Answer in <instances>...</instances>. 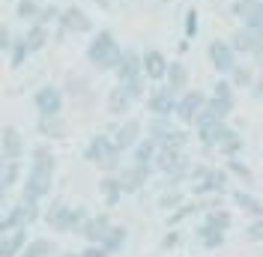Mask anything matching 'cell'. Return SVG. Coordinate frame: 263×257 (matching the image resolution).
Here are the masks:
<instances>
[{
  "instance_id": "cell-18",
  "label": "cell",
  "mask_w": 263,
  "mask_h": 257,
  "mask_svg": "<svg viewBox=\"0 0 263 257\" xmlns=\"http://www.w3.org/2000/svg\"><path fill=\"white\" fill-rule=\"evenodd\" d=\"M0 153L6 159H24V138L15 126H3L0 132Z\"/></svg>"
},
{
  "instance_id": "cell-26",
  "label": "cell",
  "mask_w": 263,
  "mask_h": 257,
  "mask_svg": "<svg viewBox=\"0 0 263 257\" xmlns=\"http://www.w3.org/2000/svg\"><path fill=\"white\" fill-rule=\"evenodd\" d=\"M233 204L242 209L248 218H260L263 215V200L257 197V194L246 192V189H236V192H233Z\"/></svg>"
},
{
  "instance_id": "cell-30",
  "label": "cell",
  "mask_w": 263,
  "mask_h": 257,
  "mask_svg": "<svg viewBox=\"0 0 263 257\" xmlns=\"http://www.w3.org/2000/svg\"><path fill=\"white\" fill-rule=\"evenodd\" d=\"M167 87L180 96V93H185V87H189V69L182 63H167Z\"/></svg>"
},
{
  "instance_id": "cell-36",
  "label": "cell",
  "mask_w": 263,
  "mask_h": 257,
  "mask_svg": "<svg viewBox=\"0 0 263 257\" xmlns=\"http://www.w3.org/2000/svg\"><path fill=\"white\" fill-rule=\"evenodd\" d=\"M185 200V192L182 189H164L162 194H159V209L162 212H171V209H177Z\"/></svg>"
},
{
  "instance_id": "cell-35",
  "label": "cell",
  "mask_w": 263,
  "mask_h": 257,
  "mask_svg": "<svg viewBox=\"0 0 263 257\" xmlns=\"http://www.w3.org/2000/svg\"><path fill=\"white\" fill-rule=\"evenodd\" d=\"M39 132H42L45 138H63L66 123L60 117H39Z\"/></svg>"
},
{
  "instance_id": "cell-10",
  "label": "cell",
  "mask_w": 263,
  "mask_h": 257,
  "mask_svg": "<svg viewBox=\"0 0 263 257\" xmlns=\"http://www.w3.org/2000/svg\"><path fill=\"white\" fill-rule=\"evenodd\" d=\"M33 108H36L39 117H60V114H63V93H60L57 87L45 84V87L36 90V96H33Z\"/></svg>"
},
{
  "instance_id": "cell-23",
  "label": "cell",
  "mask_w": 263,
  "mask_h": 257,
  "mask_svg": "<svg viewBox=\"0 0 263 257\" xmlns=\"http://www.w3.org/2000/svg\"><path fill=\"white\" fill-rule=\"evenodd\" d=\"M99 194H102L105 207H117L123 200V186H120L117 174H105V177L99 179Z\"/></svg>"
},
{
  "instance_id": "cell-15",
  "label": "cell",
  "mask_w": 263,
  "mask_h": 257,
  "mask_svg": "<svg viewBox=\"0 0 263 257\" xmlns=\"http://www.w3.org/2000/svg\"><path fill=\"white\" fill-rule=\"evenodd\" d=\"M177 93L171 90V87H159V90H153L147 99V108L153 117H174V111H177Z\"/></svg>"
},
{
  "instance_id": "cell-7",
  "label": "cell",
  "mask_w": 263,
  "mask_h": 257,
  "mask_svg": "<svg viewBox=\"0 0 263 257\" xmlns=\"http://www.w3.org/2000/svg\"><path fill=\"white\" fill-rule=\"evenodd\" d=\"M153 164H135V161H129V164H123L120 171H117V179H120V186H123V194H135L141 192L144 186L149 182V177H153Z\"/></svg>"
},
{
  "instance_id": "cell-52",
  "label": "cell",
  "mask_w": 263,
  "mask_h": 257,
  "mask_svg": "<svg viewBox=\"0 0 263 257\" xmlns=\"http://www.w3.org/2000/svg\"><path fill=\"white\" fill-rule=\"evenodd\" d=\"M239 3H251V0H239Z\"/></svg>"
},
{
  "instance_id": "cell-41",
  "label": "cell",
  "mask_w": 263,
  "mask_h": 257,
  "mask_svg": "<svg viewBox=\"0 0 263 257\" xmlns=\"http://www.w3.org/2000/svg\"><path fill=\"white\" fill-rule=\"evenodd\" d=\"M230 78H233V87H251V84H254L251 69H248V66H239V63H236L233 72H230Z\"/></svg>"
},
{
  "instance_id": "cell-29",
  "label": "cell",
  "mask_w": 263,
  "mask_h": 257,
  "mask_svg": "<svg viewBox=\"0 0 263 257\" xmlns=\"http://www.w3.org/2000/svg\"><path fill=\"white\" fill-rule=\"evenodd\" d=\"M239 15L246 21V27L263 30V0H251V3H239Z\"/></svg>"
},
{
  "instance_id": "cell-43",
  "label": "cell",
  "mask_w": 263,
  "mask_h": 257,
  "mask_svg": "<svg viewBox=\"0 0 263 257\" xmlns=\"http://www.w3.org/2000/svg\"><path fill=\"white\" fill-rule=\"evenodd\" d=\"M9 48H12V66H21V63H24V57L30 54L27 45H24V39H12V45H9Z\"/></svg>"
},
{
  "instance_id": "cell-49",
  "label": "cell",
  "mask_w": 263,
  "mask_h": 257,
  "mask_svg": "<svg viewBox=\"0 0 263 257\" xmlns=\"http://www.w3.org/2000/svg\"><path fill=\"white\" fill-rule=\"evenodd\" d=\"M57 257H81L78 251H57Z\"/></svg>"
},
{
  "instance_id": "cell-20",
  "label": "cell",
  "mask_w": 263,
  "mask_h": 257,
  "mask_svg": "<svg viewBox=\"0 0 263 257\" xmlns=\"http://www.w3.org/2000/svg\"><path fill=\"white\" fill-rule=\"evenodd\" d=\"M141 66H144V75L149 81H162L167 75V60H164L162 51H156V48H149L147 54H141Z\"/></svg>"
},
{
  "instance_id": "cell-46",
  "label": "cell",
  "mask_w": 263,
  "mask_h": 257,
  "mask_svg": "<svg viewBox=\"0 0 263 257\" xmlns=\"http://www.w3.org/2000/svg\"><path fill=\"white\" fill-rule=\"evenodd\" d=\"M195 33H197V12L195 9H189V12H185V36L192 39Z\"/></svg>"
},
{
  "instance_id": "cell-40",
  "label": "cell",
  "mask_w": 263,
  "mask_h": 257,
  "mask_svg": "<svg viewBox=\"0 0 263 257\" xmlns=\"http://www.w3.org/2000/svg\"><path fill=\"white\" fill-rule=\"evenodd\" d=\"M182 242V233H180V227H167V233L162 236V242H159V251H174L177 245Z\"/></svg>"
},
{
  "instance_id": "cell-37",
  "label": "cell",
  "mask_w": 263,
  "mask_h": 257,
  "mask_svg": "<svg viewBox=\"0 0 263 257\" xmlns=\"http://www.w3.org/2000/svg\"><path fill=\"white\" fill-rule=\"evenodd\" d=\"M185 144H189V132L185 128H171L167 135L162 138V144L159 146H174V150H185Z\"/></svg>"
},
{
  "instance_id": "cell-14",
  "label": "cell",
  "mask_w": 263,
  "mask_h": 257,
  "mask_svg": "<svg viewBox=\"0 0 263 257\" xmlns=\"http://www.w3.org/2000/svg\"><path fill=\"white\" fill-rule=\"evenodd\" d=\"M114 75L120 84H132V81L144 78V66H141V54L135 51H123L120 54V63L114 66Z\"/></svg>"
},
{
  "instance_id": "cell-44",
  "label": "cell",
  "mask_w": 263,
  "mask_h": 257,
  "mask_svg": "<svg viewBox=\"0 0 263 257\" xmlns=\"http://www.w3.org/2000/svg\"><path fill=\"white\" fill-rule=\"evenodd\" d=\"M78 254H81V257H111L105 248H102V245H99V242H87Z\"/></svg>"
},
{
  "instance_id": "cell-12",
  "label": "cell",
  "mask_w": 263,
  "mask_h": 257,
  "mask_svg": "<svg viewBox=\"0 0 263 257\" xmlns=\"http://www.w3.org/2000/svg\"><path fill=\"white\" fill-rule=\"evenodd\" d=\"M210 63L215 66V72L218 75H230L233 69H236V51H233V45H228V42H221V39H215V42H210Z\"/></svg>"
},
{
  "instance_id": "cell-22",
  "label": "cell",
  "mask_w": 263,
  "mask_h": 257,
  "mask_svg": "<svg viewBox=\"0 0 263 257\" xmlns=\"http://www.w3.org/2000/svg\"><path fill=\"white\" fill-rule=\"evenodd\" d=\"M27 227H15V230H9V233H3L0 236V254L3 257H18L21 254V248L27 245Z\"/></svg>"
},
{
  "instance_id": "cell-3",
  "label": "cell",
  "mask_w": 263,
  "mask_h": 257,
  "mask_svg": "<svg viewBox=\"0 0 263 257\" xmlns=\"http://www.w3.org/2000/svg\"><path fill=\"white\" fill-rule=\"evenodd\" d=\"M84 159L96 164L102 174H117L123 168V153L114 146L111 135H93L90 144L84 146Z\"/></svg>"
},
{
  "instance_id": "cell-33",
  "label": "cell",
  "mask_w": 263,
  "mask_h": 257,
  "mask_svg": "<svg viewBox=\"0 0 263 257\" xmlns=\"http://www.w3.org/2000/svg\"><path fill=\"white\" fill-rule=\"evenodd\" d=\"M242 146H246L242 135H239V132H230L228 138H224L221 144L215 146V150H218V153H221L224 159H233V156H239V153H242Z\"/></svg>"
},
{
  "instance_id": "cell-4",
  "label": "cell",
  "mask_w": 263,
  "mask_h": 257,
  "mask_svg": "<svg viewBox=\"0 0 263 257\" xmlns=\"http://www.w3.org/2000/svg\"><path fill=\"white\" fill-rule=\"evenodd\" d=\"M120 54L123 51H120V45H117V39L111 30H99L96 39L87 45V60L99 72H114V66L120 63Z\"/></svg>"
},
{
  "instance_id": "cell-34",
  "label": "cell",
  "mask_w": 263,
  "mask_h": 257,
  "mask_svg": "<svg viewBox=\"0 0 263 257\" xmlns=\"http://www.w3.org/2000/svg\"><path fill=\"white\" fill-rule=\"evenodd\" d=\"M45 42H48V30H45V24H33L30 30H27V36H24V45H27V51H39L45 48Z\"/></svg>"
},
{
  "instance_id": "cell-42",
  "label": "cell",
  "mask_w": 263,
  "mask_h": 257,
  "mask_svg": "<svg viewBox=\"0 0 263 257\" xmlns=\"http://www.w3.org/2000/svg\"><path fill=\"white\" fill-rule=\"evenodd\" d=\"M36 15H39L36 0H18V18L21 21H36Z\"/></svg>"
},
{
  "instance_id": "cell-24",
  "label": "cell",
  "mask_w": 263,
  "mask_h": 257,
  "mask_svg": "<svg viewBox=\"0 0 263 257\" xmlns=\"http://www.w3.org/2000/svg\"><path fill=\"white\" fill-rule=\"evenodd\" d=\"M126 242H129V227H123V225H111V230L105 233V240L99 242L108 254L114 257V254H120L123 248H126Z\"/></svg>"
},
{
  "instance_id": "cell-47",
  "label": "cell",
  "mask_w": 263,
  "mask_h": 257,
  "mask_svg": "<svg viewBox=\"0 0 263 257\" xmlns=\"http://www.w3.org/2000/svg\"><path fill=\"white\" fill-rule=\"evenodd\" d=\"M9 45H12V33H9L6 24H0V51H6Z\"/></svg>"
},
{
  "instance_id": "cell-11",
  "label": "cell",
  "mask_w": 263,
  "mask_h": 257,
  "mask_svg": "<svg viewBox=\"0 0 263 257\" xmlns=\"http://www.w3.org/2000/svg\"><path fill=\"white\" fill-rule=\"evenodd\" d=\"M195 128H197V141L206 146V150H215V146L221 144L230 132H233L224 120H213V117H210V120H197Z\"/></svg>"
},
{
  "instance_id": "cell-53",
  "label": "cell",
  "mask_w": 263,
  "mask_h": 257,
  "mask_svg": "<svg viewBox=\"0 0 263 257\" xmlns=\"http://www.w3.org/2000/svg\"><path fill=\"white\" fill-rule=\"evenodd\" d=\"M162 3H167V0H162Z\"/></svg>"
},
{
  "instance_id": "cell-6",
  "label": "cell",
  "mask_w": 263,
  "mask_h": 257,
  "mask_svg": "<svg viewBox=\"0 0 263 257\" xmlns=\"http://www.w3.org/2000/svg\"><path fill=\"white\" fill-rule=\"evenodd\" d=\"M206 111L213 114L215 120H228V114L236 108V93H233V84L230 81H218L213 90V96H206Z\"/></svg>"
},
{
  "instance_id": "cell-50",
  "label": "cell",
  "mask_w": 263,
  "mask_h": 257,
  "mask_svg": "<svg viewBox=\"0 0 263 257\" xmlns=\"http://www.w3.org/2000/svg\"><path fill=\"white\" fill-rule=\"evenodd\" d=\"M3 194H6V192H0V204H3Z\"/></svg>"
},
{
  "instance_id": "cell-21",
  "label": "cell",
  "mask_w": 263,
  "mask_h": 257,
  "mask_svg": "<svg viewBox=\"0 0 263 257\" xmlns=\"http://www.w3.org/2000/svg\"><path fill=\"white\" fill-rule=\"evenodd\" d=\"M132 105H135V99L129 96V90H126L123 84H117L114 90L108 93V102H105V108H108L111 117H123V114H129Z\"/></svg>"
},
{
  "instance_id": "cell-19",
  "label": "cell",
  "mask_w": 263,
  "mask_h": 257,
  "mask_svg": "<svg viewBox=\"0 0 263 257\" xmlns=\"http://www.w3.org/2000/svg\"><path fill=\"white\" fill-rule=\"evenodd\" d=\"M224 240H228V233H224V230H215V227L203 225V222H197V227H195V242L203 248V251H218V248L224 245Z\"/></svg>"
},
{
  "instance_id": "cell-51",
  "label": "cell",
  "mask_w": 263,
  "mask_h": 257,
  "mask_svg": "<svg viewBox=\"0 0 263 257\" xmlns=\"http://www.w3.org/2000/svg\"><path fill=\"white\" fill-rule=\"evenodd\" d=\"M257 257H263V248H260V251H257Z\"/></svg>"
},
{
  "instance_id": "cell-27",
  "label": "cell",
  "mask_w": 263,
  "mask_h": 257,
  "mask_svg": "<svg viewBox=\"0 0 263 257\" xmlns=\"http://www.w3.org/2000/svg\"><path fill=\"white\" fill-rule=\"evenodd\" d=\"M18 257H57V245L48 236H33V240H27Z\"/></svg>"
},
{
  "instance_id": "cell-48",
  "label": "cell",
  "mask_w": 263,
  "mask_h": 257,
  "mask_svg": "<svg viewBox=\"0 0 263 257\" xmlns=\"http://www.w3.org/2000/svg\"><path fill=\"white\" fill-rule=\"evenodd\" d=\"M251 90H254V96H257V99H263V78L254 81V84H251Z\"/></svg>"
},
{
  "instance_id": "cell-16",
  "label": "cell",
  "mask_w": 263,
  "mask_h": 257,
  "mask_svg": "<svg viewBox=\"0 0 263 257\" xmlns=\"http://www.w3.org/2000/svg\"><path fill=\"white\" fill-rule=\"evenodd\" d=\"M141 120L138 117H132V120H126V123H120V126L114 128V135H111V141H114V146L120 150V153H126V150H132V146L141 141Z\"/></svg>"
},
{
  "instance_id": "cell-55",
  "label": "cell",
  "mask_w": 263,
  "mask_h": 257,
  "mask_svg": "<svg viewBox=\"0 0 263 257\" xmlns=\"http://www.w3.org/2000/svg\"><path fill=\"white\" fill-rule=\"evenodd\" d=\"M0 257H3V254H0Z\"/></svg>"
},
{
  "instance_id": "cell-8",
  "label": "cell",
  "mask_w": 263,
  "mask_h": 257,
  "mask_svg": "<svg viewBox=\"0 0 263 257\" xmlns=\"http://www.w3.org/2000/svg\"><path fill=\"white\" fill-rule=\"evenodd\" d=\"M203 209H210V197H185L177 209H171L167 212V218H164V225L167 227H182L185 222H195L203 215Z\"/></svg>"
},
{
  "instance_id": "cell-9",
  "label": "cell",
  "mask_w": 263,
  "mask_h": 257,
  "mask_svg": "<svg viewBox=\"0 0 263 257\" xmlns=\"http://www.w3.org/2000/svg\"><path fill=\"white\" fill-rule=\"evenodd\" d=\"M203 105H206V96H203L200 90H185V93H180V99H177L174 117H177L180 123H185V126H195V120H197V114L203 111Z\"/></svg>"
},
{
  "instance_id": "cell-54",
  "label": "cell",
  "mask_w": 263,
  "mask_h": 257,
  "mask_svg": "<svg viewBox=\"0 0 263 257\" xmlns=\"http://www.w3.org/2000/svg\"><path fill=\"white\" fill-rule=\"evenodd\" d=\"M0 192H3V189H0Z\"/></svg>"
},
{
  "instance_id": "cell-17",
  "label": "cell",
  "mask_w": 263,
  "mask_h": 257,
  "mask_svg": "<svg viewBox=\"0 0 263 257\" xmlns=\"http://www.w3.org/2000/svg\"><path fill=\"white\" fill-rule=\"evenodd\" d=\"M111 225H114V222H111L108 212H96V215H90V218L84 222V227H81L78 236H81L84 242H102L105 240V233L111 230Z\"/></svg>"
},
{
  "instance_id": "cell-5",
  "label": "cell",
  "mask_w": 263,
  "mask_h": 257,
  "mask_svg": "<svg viewBox=\"0 0 263 257\" xmlns=\"http://www.w3.org/2000/svg\"><path fill=\"white\" fill-rule=\"evenodd\" d=\"M228 182H230V174L224 168H210L206 177L189 186V194L192 197H221L228 192Z\"/></svg>"
},
{
  "instance_id": "cell-31",
  "label": "cell",
  "mask_w": 263,
  "mask_h": 257,
  "mask_svg": "<svg viewBox=\"0 0 263 257\" xmlns=\"http://www.w3.org/2000/svg\"><path fill=\"white\" fill-rule=\"evenodd\" d=\"M156 150H159V144H156L153 138H141L138 144L132 146V161H135V164H153Z\"/></svg>"
},
{
  "instance_id": "cell-28",
  "label": "cell",
  "mask_w": 263,
  "mask_h": 257,
  "mask_svg": "<svg viewBox=\"0 0 263 257\" xmlns=\"http://www.w3.org/2000/svg\"><path fill=\"white\" fill-rule=\"evenodd\" d=\"M60 21L69 33H90V27H93V21L84 15L78 6H69L66 12H60Z\"/></svg>"
},
{
  "instance_id": "cell-25",
  "label": "cell",
  "mask_w": 263,
  "mask_h": 257,
  "mask_svg": "<svg viewBox=\"0 0 263 257\" xmlns=\"http://www.w3.org/2000/svg\"><path fill=\"white\" fill-rule=\"evenodd\" d=\"M200 222L210 225V227H215V230H224V233H228L230 227H233V212L224 209V207H210V209H203Z\"/></svg>"
},
{
  "instance_id": "cell-39",
  "label": "cell",
  "mask_w": 263,
  "mask_h": 257,
  "mask_svg": "<svg viewBox=\"0 0 263 257\" xmlns=\"http://www.w3.org/2000/svg\"><path fill=\"white\" fill-rule=\"evenodd\" d=\"M242 240L263 245V215H260V218H251V222H248L246 230H242Z\"/></svg>"
},
{
  "instance_id": "cell-38",
  "label": "cell",
  "mask_w": 263,
  "mask_h": 257,
  "mask_svg": "<svg viewBox=\"0 0 263 257\" xmlns=\"http://www.w3.org/2000/svg\"><path fill=\"white\" fill-rule=\"evenodd\" d=\"M224 171H228V174H233V177H239L242 182H251V179H254L251 168H248L246 161H239L236 156H233V159H228V168H224Z\"/></svg>"
},
{
  "instance_id": "cell-1",
  "label": "cell",
  "mask_w": 263,
  "mask_h": 257,
  "mask_svg": "<svg viewBox=\"0 0 263 257\" xmlns=\"http://www.w3.org/2000/svg\"><path fill=\"white\" fill-rule=\"evenodd\" d=\"M54 174H57V156L51 153V146H45V144L33 146L30 168H27V177H24V182H21V200L42 204V200L51 194Z\"/></svg>"
},
{
  "instance_id": "cell-13",
  "label": "cell",
  "mask_w": 263,
  "mask_h": 257,
  "mask_svg": "<svg viewBox=\"0 0 263 257\" xmlns=\"http://www.w3.org/2000/svg\"><path fill=\"white\" fill-rule=\"evenodd\" d=\"M153 168L162 171V174H174L180 168H192V161L185 159L182 150H174V146H159L156 150V159H153Z\"/></svg>"
},
{
  "instance_id": "cell-45",
  "label": "cell",
  "mask_w": 263,
  "mask_h": 257,
  "mask_svg": "<svg viewBox=\"0 0 263 257\" xmlns=\"http://www.w3.org/2000/svg\"><path fill=\"white\" fill-rule=\"evenodd\" d=\"M54 18H60V12H57V6H48V9H39V15H36V24H48V21H54Z\"/></svg>"
},
{
  "instance_id": "cell-32",
  "label": "cell",
  "mask_w": 263,
  "mask_h": 257,
  "mask_svg": "<svg viewBox=\"0 0 263 257\" xmlns=\"http://www.w3.org/2000/svg\"><path fill=\"white\" fill-rule=\"evenodd\" d=\"M15 227H27L24 225V215H21V209L15 207H9L6 212H0V236L3 233H9V230H15Z\"/></svg>"
},
{
  "instance_id": "cell-2",
  "label": "cell",
  "mask_w": 263,
  "mask_h": 257,
  "mask_svg": "<svg viewBox=\"0 0 263 257\" xmlns=\"http://www.w3.org/2000/svg\"><path fill=\"white\" fill-rule=\"evenodd\" d=\"M90 218L87 207H72L66 200H51L48 207L42 209V222L54 230V233H81L84 222Z\"/></svg>"
}]
</instances>
